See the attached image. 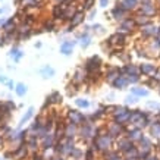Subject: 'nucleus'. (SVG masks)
I'll return each instance as SVG.
<instances>
[{
	"mask_svg": "<svg viewBox=\"0 0 160 160\" xmlns=\"http://www.w3.org/2000/svg\"><path fill=\"white\" fill-rule=\"evenodd\" d=\"M72 49H73V41H63L60 44V52L63 54H71L72 53Z\"/></svg>",
	"mask_w": 160,
	"mask_h": 160,
	"instance_id": "nucleus-1",
	"label": "nucleus"
},
{
	"mask_svg": "<svg viewBox=\"0 0 160 160\" xmlns=\"http://www.w3.org/2000/svg\"><path fill=\"white\" fill-rule=\"evenodd\" d=\"M40 72H41V75H43L44 78H50V77H53V75H54V69L50 68L49 65H47V66L41 68V71H40Z\"/></svg>",
	"mask_w": 160,
	"mask_h": 160,
	"instance_id": "nucleus-2",
	"label": "nucleus"
},
{
	"mask_svg": "<svg viewBox=\"0 0 160 160\" xmlns=\"http://www.w3.org/2000/svg\"><path fill=\"white\" fill-rule=\"evenodd\" d=\"M10 56L13 58L15 62H18V60L22 58V52H21L19 49H16V47H15V49H12V52H10Z\"/></svg>",
	"mask_w": 160,
	"mask_h": 160,
	"instance_id": "nucleus-3",
	"label": "nucleus"
},
{
	"mask_svg": "<svg viewBox=\"0 0 160 160\" xmlns=\"http://www.w3.org/2000/svg\"><path fill=\"white\" fill-rule=\"evenodd\" d=\"M32 113H34V107H29V109H28V112H27V113H25V115H24V118L21 119V125H22V123H25V122L28 121L29 118L32 116Z\"/></svg>",
	"mask_w": 160,
	"mask_h": 160,
	"instance_id": "nucleus-4",
	"label": "nucleus"
},
{
	"mask_svg": "<svg viewBox=\"0 0 160 160\" xmlns=\"http://www.w3.org/2000/svg\"><path fill=\"white\" fill-rule=\"evenodd\" d=\"M25 92H27V85L18 84V85H16V94H18V96H24Z\"/></svg>",
	"mask_w": 160,
	"mask_h": 160,
	"instance_id": "nucleus-5",
	"label": "nucleus"
},
{
	"mask_svg": "<svg viewBox=\"0 0 160 160\" xmlns=\"http://www.w3.org/2000/svg\"><path fill=\"white\" fill-rule=\"evenodd\" d=\"M77 104L79 107H88V104H90V103L87 102V100H82V98H78L77 100Z\"/></svg>",
	"mask_w": 160,
	"mask_h": 160,
	"instance_id": "nucleus-6",
	"label": "nucleus"
},
{
	"mask_svg": "<svg viewBox=\"0 0 160 160\" xmlns=\"http://www.w3.org/2000/svg\"><path fill=\"white\" fill-rule=\"evenodd\" d=\"M49 100L50 102H59V100H62V98H60V96H59L58 92H53V94L49 97Z\"/></svg>",
	"mask_w": 160,
	"mask_h": 160,
	"instance_id": "nucleus-7",
	"label": "nucleus"
},
{
	"mask_svg": "<svg viewBox=\"0 0 160 160\" xmlns=\"http://www.w3.org/2000/svg\"><path fill=\"white\" fill-rule=\"evenodd\" d=\"M81 44H82V47H87L88 44H90V40H88V37H85V38H82V41H81Z\"/></svg>",
	"mask_w": 160,
	"mask_h": 160,
	"instance_id": "nucleus-8",
	"label": "nucleus"
},
{
	"mask_svg": "<svg viewBox=\"0 0 160 160\" xmlns=\"http://www.w3.org/2000/svg\"><path fill=\"white\" fill-rule=\"evenodd\" d=\"M50 144H52V138H47V137H46V140H44V147L50 146Z\"/></svg>",
	"mask_w": 160,
	"mask_h": 160,
	"instance_id": "nucleus-9",
	"label": "nucleus"
},
{
	"mask_svg": "<svg viewBox=\"0 0 160 160\" xmlns=\"http://www.w3.org/2000/svg\"><path fill=\"white\" fill-rule=\"evenodd\" d=\"M0 82H2V84H8L9 81L6 79V77H3V75H0Z\"/></svg>",
	"mask_w": 160,
	"mask_h": 160,
	"instance_id": "nucleus-10",
	"label": "nucleus"
},
{
	"mask_svg": "<svg viewBox=\"0 0 160 160\" xmlns=\"http://www.w3.org/2000/svg\"><path fill=\"white\" fill-rule=\"evenodd\" d=\"M102 5H106V0H102Z\"/></svg>",
	"mask_w": 160,
	"mask_h": 160,
	"instance_id": "nucleus-11",
	"label": "nucleus"
},
{
	"mask_svg": "<svg viewBox=\"0 0 160 160\" xmlns=\"http://www.w3.org/2000/svg\"><path fill=\"white\" fill-rule=\"evenodd\" d=\"M53 160H62V159H53Z\"/></svg>",
	"mask_w": 160,
	"mask_h": 160,
	"instance_id": "nucleus-12",
	"label": "nucleus"
}]
</instances>
